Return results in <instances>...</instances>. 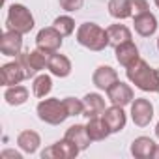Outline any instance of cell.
<instances>
[{
    "mask_svg": "<svg viewBox=\"0 0 159 159\" xmlns=\"http://www.w3.org/2000/svg\"><path fill=\"white\" fill-rule=\"evenodd\" d=\"M125 75L129 83H133L142 92H157V69L150 67V64L142 58H139L133 66L125 67Z\"/></svg>",
    "mask_w": 159,
    "mask_h": 159,
    "instance_id": "1",
    "label": "cell"
},
{
    "mask_svg": "<svg viewBox=\"0 0 159 159\" xmlns=\"http://www.w3.org/2000/svg\"><path fill=\"white\" fill-rule=\"evenodd\" d=\"M77 41L90 51H103L109 45L107 28H101L96 23H83L77 28Z\"/></svg>",
    "mask_w": 159,
    "mask_h": 159,
    "instance_id": "2",
    "label": "cell"
},
{
    "mask_svg": "<svg viewBox=\"0 0 159 159\" xmlns=\"http://www.w3.org/2000/svg\"><path fill=\"white\" fill-rule=\"evenodd\" d=\"M38 118L49 125H60L66 122V118H69V112L64 105V99H56V98H49V99H41L36 107Z\"/></svg>",
    "mask_w": 159,
    "mask_h": 159,
    "instance_id": "3",
    "label": "cell"
},
{
    "mask_svg": "<svg viewBox=\"0 0 159 159\" xmlns=\"http://www.w3.org/2000/svg\"><path fill=\"white\" fill-rule=\"evenodd\" d=\"M32 28H34V17L30 10L23 4H11L6 17V30H15L25 36Z\"/></svg>",
    "mask_w": 159,
    "mask_h": 159,
    "instance_id": "4",
    "label": "cell"
},
{
    "mask_svg": "<svg viewBox=\"0 0 159 159\" xmlns=\"http://www.w3.org/2000/svg\"><path fill=\"white\" fill-rule=\"evenodd\" d=\"M17 60L21 62L25 73H26V79L34 77L38 71H41L43 67H47V60H49V52L41 51V49H34V51H26V52H21L17 56Z\"/></svg>",
    "mask_w": 159,
    "mask_h": 159,
    "instance_id": "5",
    "label": "cell"
},
{
    "mask_svg": "<svg viewBox=\"0 0 159 159\" xmlns=\"http://www.w3.org/2000/svg\"><path fill=\"white\" fill-rule=\"evenodd\" d=\"M64 36L54 28V26H47V28H41L39 32H38V36H36V47L38 49H41V51H45V52H56V51H60V47H62V39Z\"/></svg>",
    "mask_w": 159,
    "mask_h": 159,
    "instance_id": "6",
    "label": "cell"
},
{
    "mask_svg": "<svg viewBox=\"0 0 159 159\" xmlns=\"http://www.w3.org/2000/svg\"><path fill=\"white\" fill-rule=\"evenodd\" d=\"M79 152H81V150H79L71 140H67L64 137L62 140H58L52 146L45 148L41 152V157L43 159H73V157H77Z\"/></svg>",
    "mask_w": 159,
    "mask_h": 159,
    "instance_id": "7",
    "label": "cell"
},
{
    "mask_svg": "<svg viewBox=\"0 0 159 159\" xmlns=\"http://www.w3.org/2000/svg\"><path fill=\"white\" fill-rule=\"evenodd\" d=\"M131 118L133 124L139 127H146L152 118H153V105L150 99L146 98H135V101H131Z\"/></svg>",
    "mask_w": 159,
    "mask_h": 159,
    "instance_id": "8",
    "label": "cell"
},
{
    "mask_svg": "<svg viewBox=\"0 0 159 159\" xmlns=\"http://www.w3.org/2000/svg\"><path fill=\"white\" fill-rule=\"evenodd\" d=\"M25 79H26V73L19 60L8 62L0 67V83H2V86H15Z\"/></svg>",
    "mask_w": 159,
    "mask_h": 159,
    "instance_id": "9",
    "label": "cell"
},
{
    "mask_svg": "<svg viewBox=\"0 0 159 159\" xmlns=\"http://www.w3.org/2000/svg\"><path fill=\"white\" fill-rule=\"evenodd\" d=\"M107 98L112 105H120V107H125L129 105L135 98H133V88L122 81H116L109 90H107Z\"/></svg>",
    "mask_w": 159,
    "mask_h": 159,
    "instance_id": "10",
    "label": "cell"
},
{
    "mask_svg": "<svg viewBox=\"0 0 159 159\" xmlns=\"http://www.w3.org/2000/svg\"><path fill=\"white\" fill-rule=\"evenodd\" d=\"M0 51L4 56H19L23 51V34L15 30H6L0 39Z\"/></svg>",
    "mask_w": 159,
    "mask_h": 159,
    "instance_id": "11",
    "label": "cell"
},
{
    "mask_svg": "<svg viewBox=\"0 0 159 159\" xmlns=\"http://www.w3.org/2000/svg\"><path fill=\"white\" fill-rule=\"evenodd\" d=\"M133 25H135V32L139 36H142V38H150L157 30V19H155V15L150 10L144 11V13L135 15L133 17Z\"/></svg>",
    "mask_w": 159,
    "mask_h": 159,
    "instance_id": "12",
    "label": "cell"
},
{
    "mask_svg": "<svg viewBox=\"0 0 159 159\" xmlns=\"http://www.w3.org/2000/svg\"><path fill=\"white\" fill-rule=\"evenodd\" d=\"M105 124L109 125L111 133H120L124 127H125V122H127V116L124 112V107L120 105H112L109 109H105V112L101 114Z\"/></svg>",
    "mask_w": 159,
    "mask_h": 159,
    "instance_id": "13",
    "label": "cell"
},
{
    "mask_svg": "<svg viewBox=\"0 0 159 159\" xmlns=\"http://www.w3.org/2000/svg\"><path fill=\"white\" fill-rule=\"evenodd\" d=\"M118 81V73H116V69H112L111 66H99L96 71H94V75H92V83L99 88V90H109L114 83Z\"/></svg>",
    "mask_w": 159,
    "mask_h": 159,
    "instance_id": "14",
    "label": "cell"
},
{
    "mask_svg": "<svg viewBox=\"0 0 159 159\" xmlns=\"http://www.w3.org/2000/svg\"><path fill=\"white\" fill-rule=\"evenodd\" d=\"M114 54H116L118 64L124 66V67L133 66V64L140 58V54H139V47H137L133 41H125V43L114 47Z\"/></svg>",
    "mask_w": 159,
    "mask_h": 159,
    "instance_id": "15",
    "label": "cell"
},
{
    "mask_svg": "<svg viewBox=\"0 0 159 159\" xmlns=\"http://www.w3.org/2000/svg\"><path fill=\"white\" fill-rule=\"evenodd\" d=\"M47 69H49L54 77L64 79V77H67V75L71 73V62H69L67 56H64V54H60V52L56 51V52H51V54H49Z\"/></svg>",
    "mask_w": 159,
    "mask_h": 159,
    "instance_id": "16",
    "label": "cell"
},
{
    "mask_svg": "<svg viewBox=\"0 0 159 159\" xmlns=\"http://www.w3.org/2000/svg\"><path fill=\"white\" fill-rule=\"evenodd\" d=\"M66 139L71 140L81 152L86 150V148L90 146V142H92V139H90V135H88V131H86V125H81V124H75V125L67 127Z\"/></svg>",
    "mask_w": 159,
    "mask_h": 159,
    "instance_id": "17",
    "label": "cell"
},
{
    "mask_svg": "<svg viewBox=\"0 0 159 159\" xmlns=\"http://www.w3.org/2000/svg\"><path fill=\"white\" fill-rule=\"evenodd\" d=\"M155 146L157 144L150 137H137L131 142V155L137 159H150V157H153Z\"/></svg>",
    "mask_w": 159,
    "mask_h": 159,
    "instance_id": "18",
    "label": "cell"
},
{
    "mask_svg": "<svg viewBox=\"0 0 159 159\" xmlns=\"http://www.w3.org/2000/svg\"><path fill=\"white\" fill-rule=\"evenodd\" d=\"M83 105H84L83 116H86V118H94V116H99L105 112V99L99 94H86L83 98Z\"/></svg>",
    "mask_w": 159,
    "mask_h": 159,
    "instance_id": "19",
    "label": "cell"
},
{
    "mask_svg": "<svg viewBox=\"0 0 159 159\" xmlns=\"http://www.w3.org/2000/svg\"><path fill=\"white\" fill-rule=\"evenodd\" d=\"M86 131L90 135L92 140H105L109 135H111V129L109 125L105 124L103 116H94V118H88V124H86Z\"/></svg>",
    "mask_w": 159,
    "mask_h": 159,
    "instance_id": "20",
    "label": "cell"
},
{
    "mask_svg": "<svg viewBox=\"0 0 159 159\" xmlns=\"http://www.w3.org/2000/svg\"><path fill=\"white\" fill-rule=\"evenodd\" d=\"M17 144L19 148L25 152V153H36L39 144H41V139L36 131L32 129H26V131H21L19 137H17Z\"/></svg>",
    "mask_w": 159,
    "mask_h": 159,
    "instance_id": "21",
    "label": "cell"
},
{
    "mask_svg": "<svg viewBox=\"0 0 159 159\" xmlns=\"http://www.w3.org/2000/svg\"><path fill=\"white\" fill-rule=\"evenodd\" d=\"M107 36H109V45H112V47L131 41V30L125 25H111L107 28Z\"/></svg>",
    "mask_w": 159,
    "mask_h": 159,
    "instance_id": "22",
    "label": "cell"
},
{
    "mask_svg": "<svg viewBox=\"0 0 159 159\" xmlns=\"http://www.w3.org/2000/svg\"><path fill=\"white\" fill-rule=\"evenodd\" d=\"M4 99H6L8 105L19 107V105H23V103L28 101V90H26V86H23V84L8 86L6 92H4Z\"/></svg>",
    "mask_w": 159,
    "mask_h": 159,
    "instance_id": "23",
    "label": "cell"
},
{
    "mask_svg": "<svg viewBox=\"0 0 159 159\" xmlns=\"http://www.w3.org/2000/svg\"><path fill=\"white\" fill-rule=\"evenodd\" d=\"M111 17L114 19H127V17H133L131 13V4H129V0H109V6H107Z\"/></svg>",
    "mask_w": 159,
    "mask_h": 159,
    "instance_id": "24",
    "label": "cell"
},
{
    "mask_svg": "<svg viewBox=\"0 0 159 159\" xmlns=\"http://www.w3.org/2000/svg\"><path fill=\"white\" fill-rule=\"evenodd\" d=\"M52 90V81L49 75H38L34 79V84H32V92L36 98H45L49 96V92Z\"/></svg>",
    "mask_w": 159,
    "mask_h": 159,
    "instance_id": "25",
    "label": "cell"
},
{
    "mask_svg": "<svg viewBox=\"0 0 159 159\" xmlns=\"http://www.w3.org/2000/svg\"><path fill=\"white\" fill-rule=\"evenodd\" d=\"M52 26L66 38V36H71V34H73V30H75V21H73L71 17H67V15H60V17L54 19Z\"/></svg>",
    "mask_w": 159,
    "mask_h": 159,
    "instance_id": "26",
    "label": "cell"
},
{
    "mask_svg": "<svg viewBox=\"0 0 159 159\" xmlns=\"http://www.w3.org/2000/svg\"><path fill=\"white\" fill-rule=\"evenodd\" d=\"M64 105H66L69 116H83V111H84L83 99H77V98H64Z\"/></svg>",
    "mask_w": 159,
    "mask_h": 159,
    "instance_id": "27",
    "label": "cell"
},
{
    "mask_svg": "<svg viewBox=\"0 0 159 159\" xmlns=\"http://www.w3.org/2000/svg\"><path fill=\"white\" fill-rule=\"evenodd\" d=\"M58 4L66 11H79V10L83 8L84 0H58Z\"/></svg>",
    "mask_w": 159,
    "mask_h": 159,
    "instance_id": "28",
    "label": "cell"
},
{
    "mask_svg": "<svg viewBox=\"0 0 159 159\" xmlns=\"http://www.w3.org/2000/svg\"><path fill=\"white\" fill-rule=\"evenodd\" d=\"M129 4H131V13H133V17L150 10V6H148L146 0H129Z\"/></svg>",
    "mask_w": 159,
    "mask_h": 159,
    "instance_id": "29",
    "label": "cell"
},
{
    "mask_svg": "<svg viewBox=\"0 0 159 159\" xmlns=\"http://www.w3.org/2000/svg\"><path fill=\"white\" fill-rule=\"evenodd\" d=\"M2 157H13V159H21V153L15 152V150H4L2 152Z\"/></svg>",
    "mask_w": 159,
    "mask_h": 159,
    "instance_id": "30",
    "label": "cell"
},
{
    "mask_svg": "<svg viewBox=\"0 0 159 159\" xmlns=\"http://www.w3.org/2000/svg\"><path fill=\"white\" fill-rule=\"evenodd\" d=\"M153 157L159 159V146H155V152H153Z\"/></svg>",
    "mask_w": 159,
    "mask_h": 159,
    "instance_id": "31",
    "label": "cell"
},
{
    "mask_svg": "<svg viewBox=\"0 0 159 159\" xmlns=\"http://www.w3.org/2000/svg\"><path fill=\"white\" fill-rule=\"evenodd\" d=\"M155 135H157V139H159V122H157V125H155Z\"/></svg>",
    "mask_w": 159,
    "mask_h": 159,
    "instance_id": "32",
    "label": "cell"
},
{
    "mask_svg": "<svg viewBox=\"0 0 159 159\" xmlns=\"http://www.w3.org/2000/svg\"><path fill=\"white\" fill-rule=\"evenodd\" d=\"M157 81H159V67H157ZM157 94H159V84H157Z\"/></svg>",
    "mask_w": 159,
    "mask_h": 159,
    "instance_id": "33",
    "label": "cell"
},
{
    "mask_svg": "<svg viewBox=\"0 0 159 159\" xmlns=\"http://www.w3.org/2000/svg\"><path fill=\"white\" fill-rule=\"evenodd\" d=\"M153 2H155V6H157V8H159V0H153Z\"/></svg>",
    "mask_w": 159,
    "mask_h": 159,
    "instance_id": "34",
    "label": "cell"
},
{
    "mask_svg": "<svg viewBox=\"0 0 159 159\" xmlns=\"http://www.w3.org/2000/svg\"><path fill=\"white\" fill-rule=\"evenodd\" d=\"M157 49H159V38H157Z\"/></svg>",
    "mask_w": 159,
    "mask_h": 159,
    "instance_id": "35",
    "label": "cell"
}]
</instances>
